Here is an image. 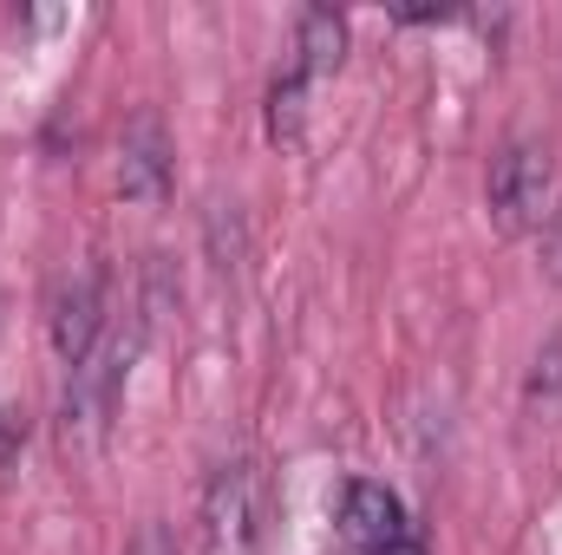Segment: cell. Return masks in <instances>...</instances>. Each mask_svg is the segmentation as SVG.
<instances>
[{
	"label": "cell",
	"mask_w": 562,
	"mask_h": 555,
	"mask_svg": "<svg viewBox=\"0 0 562 555\" xmlns=\"http://www.w3.org/2000/svg\"><path fill=\"white\" fill-rule=\"evenodd\" d=\"M543 275L562 287V203L550 209V223H543Z\"/></svg>",
	"instance_id": "8fae6325"
},
{
	"label": "cell",
	"mask_w": 562,
	"mask_h": 555,
	"mask_svg": "<svg viewBox=\"0 0 562 555\" xmlns=\"http://www.w3.org/2000/svg\"><path fill=\"white\" fill-rule=\"evenodd\" d=\"M340 536H347V550H360V555H393L413 536V523H406V503L386 484L353 477L340 490Z\"/></svg>",
	"instance_id": "5b68a950"
},
{
	"label": "cell",
	"mask_w": 562,
	"mask_h": 555,
	"mask_svg": "<svg viewBox=\"0 0 562 555\" xmlns=\"http://www.w3.org/2000/svg\"><path fill=\"white\" fill-rule=\"evenodd\" d=\"M203 523H210V543L223 555H256L269 536V477L256 457H229L216 464L210 490H203Z\"/></svg>",
	"instance_id": "7a4b0ae2"
},
{
	"label": "cell",
	"mask_w": 562,
	"mask_h": 555,
	"mask_svg": "<svg viewBox=\"0 0 562 555\" xmlns=\"http://www.w3.org/2000/svg\"><path fill=\"white\" fill-rule=\"evenodd\" d=\"M393 555H431V550H425V536H419V530H413V536H406V543H400V550H393Z\"/></svg>",
	"instance_id": "7c38bea8"
},
{
	"label": "cell",
	"mask_w": 562,
	"mask_h": 555,
	"mask_svg": "<svg viewBox=\"0 0 562 555\" xmlns=\"http://www.w3.org/2000/svg\"><path fill=\"white\" fill-rule=\"evenodd\" d=\"M301 118H307V79L288 66L269 86V138L276 144H301Z\"/></svg>",
	"instance_id": "9c48e42d"
},
{
	"label": "cell",
	"mask_w": 562,
	"mask_h": 555,
	"mask_svg": "<svg viewBox=\"0 0 562 555\" xmlns=\"http://www.w3.org/2000/svg\"><path fill=\"white\" fill-rule=\"evenodd\" d=\"M340 59H347V20L334 7H301V20H294V72L327 79V72H340Z\"/></svg>",
	"instance_id": "52a82bcc"
},
{
	"label": "cell",
	"mask_w": 562,
	"mask_h": 555,
	"mask_svg": "<svg viewBox=\"0 0 562 555\" xmlns=\"http://www.w3.org/2000/svg\"><path fill=\"white\" fill-rule=\"evenodd\" d=\"M524 418L530 424H562V340H543L530 373H524Z\"/></svg>",
	"instance_id": "ba28073f"
},
{
	"label": "cell",
	"mask_w": 562,
	"mask_h": 555,
	"mask_svg": "<svg viewBox=\"0 0 562 555\" xmlns=\"http://www.w3.org/2000/svg\"><path fill=\"white\" fill-rule=\"evenodd\" d=\"M125 555H177V536L164 523H138V536L125 543Z\"/></svg>",
	"instance_id": "30bf717a"
},
{
	"label": "cell",
	"mask_w": 562,
	"mask_h": 555,
	"mask_svg": "<svg viewBox=\"0 0 562 555\" xmlns=\"http://www.w3.org/2000/svg\"><path fill=\"white\" fill-rule=\"evenodd\" d=\"M53 314H46V327H53V353L66 360V373L99 347V333H105V275L99 269H79V275H66L53 287V301H46Z\"/></svg>",
	"instance_id": "277c9868"
},
{
	"label": "cell",
	"mask_w": 562,
	"mask_h": 555,
	"mask_svg": "<svg viewBox=\"0 0 562 555\" xmlns=\"http://www.w3.org/2000/svg\"><path fill=\"white\" fill-rule=\"evenodd\" d=\"M119 190L132 203H157L170 190V138H164V118L157 112H138L125 125V144H119Z\"/></svg>",
	"instance_id": "8992f818"
},
{
	"label": "cell",
	"mask_w": 562,
	"mask_h": 555,
	"mask_svg": "<svg viewBox=\"0 0 562 555\" xmlns=\"http://www.w3.org/2000/svg\"><path fill=\"white\" fill-rule=\"evenodd\" d=\"M132 347L138 340H99L66 373V438H99L112 424V406H119L125 373H132Z\"/></svg>",
	"instance_id": "3957f363"
},
{
	"label": "cell",
	"mask_w": 562,
	"mask_h": 555,
	"mask_svg": "<svg viewBox=\"0 0 562 555\" xmlns=\"http://www.w3.org/2000/svg\"><path fill=\"white\" fill-rule=\"evenodd\" d=\"M491 223L497 236H537L557 209V157L543 138H510L491 157V183H484Z\"/></svg>",
	"instance_id": "6da1fadb"
}]
</instances>
